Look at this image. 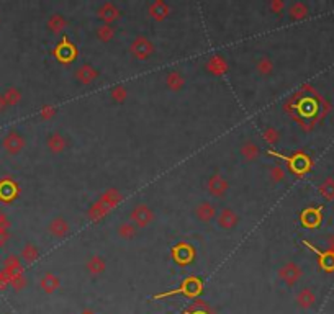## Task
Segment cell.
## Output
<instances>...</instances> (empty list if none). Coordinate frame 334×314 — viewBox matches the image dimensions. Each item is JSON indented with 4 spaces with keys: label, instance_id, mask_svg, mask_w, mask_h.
<instances>
[{
    "label": "cell",
    "instance_id": "6da1fadb",
    "mask_svg": "<svg viewBox=\"0 0 334 314\" xmlns=\"http://www.w3.org/2000/svg\"><path fill=\"white\" fill-rule=\"evenodd\" d=\"M128 51L136 61H147L149 57L154 56L156 46L149 38H146V36H136V38L130 43Z\"/></svg>",
    "mask_w": 334,
    "mask_h": 314
},
{
    "label": "cell",
    "instance_id": "7a4b0ae2",
    "mask_svg": "<svg viewBox=\"0 0 334 314\" xmlns=\"http://www.w3.org/2000/svg\"><path fill=\"white\" fill-rule=\"evenodd\" d=\"M205 190L210 196H213V198L221 200V198H225L229 192V182L223 173L213 172L210 177L205 180Z\"/></svg>",
    "mask_w": 334,
    "mask_h": 314
},
{
    "label": "cell",
    "instance_id": "3957f363",
    "mask_svg": "<svg viewBox=\"0 0 334 314\" xmlns=\"http://www.w3.org/2000/svg\"><path fill=\"white\" fill-rule=\"evenodd\" d=\"M130 221L135 224L138 229H144L154 221V211L149 204L136 203L130 211Z\"/></svg>",
    "mask_w": 334,
    "mask_h": 314
},
{
    "label": "cell",
    "instance_id": "277c9868",
    "mask_svg": "<svg viewBox=\"0 0 334 314\" xmlns=\"http://www.w3.org/2000/svg\"><path fill=\"white\" fill-rule=\"evenodd\" d=\"M277 275L282 283H285L288 288H293L295 285L301 280L303 270L298 264H295V262H285L284 265H280Z\"/></svg>",
    "mask_w": 334,
    "mask_h": 314
},
{
    "label": "cell",
    "instance_id": "5b68a950",
    "mask_svg": "<svg viewBox=\"0 0 334 314\" xmlns=\"http://www.w3.org/2000/svg\"><path fill=\"white\" fill-rule=\"evenodd\" d=\"M239 223H241V216L237 215L236 210L229 208V206L218 210L217 218H215V224L223 231H233L234 228H237V224Z\"/></svg>",
    "mask_w": 334,
    "mask_h": 314
},
{
    "label": "cell",
    "instance_id": "8992f818",
    "mask_svg": "<svg viewBox=\"0 0 334 314\" xmlns=\"http://www.w3.org/2000/svg\"><path fill=\"white\" fill-rule=\"evenodd\" d=\"M95 15L100 20V23H107V25H115L118 20L122 18V10L113 2H103L97 7L95 10Z\"/></svg>",
    "mask_w": 334,
    "mask_h": 314
},
{
    "label": "cell",
    "instance_id": "52a82bcc",
    "mask_svg": "<svg viewBox=\"0 0 334 314\" xmlns=\"http://www.w3.org/2000/svg\"><path fill=\"white\" fill-rule=\"evenodd\" d=\"M217 213H218V208L217 204L208 201V200H202L195 204L194 208V215L197 218L198 223L202 224H210L215 221V218H217Z\"/></svg>",
    "mask_w": 334,
    "mask_h": 314
},
{
    "label": "cell",
    "instance_id": "ba28073f",
    "mask_svg": "<svg viewBox=\"0 0 334 314\" xmlns=\"http://www.w3.org/2000/svg\"><path fill=\"white\" fill-rule=\"evenodd\" d=\"M44 144H46V149L51 152V154L54 156H59L63 154V152L69 148V141L68 137H66L61 131H51V133L46 136V141H44Z\"/></svg>",
    "mask_w": 334,
    "mask_h": 314
},
{
    "label": "cell",
    "instance_id": "9c48e42d",
    "mask_svg": "<svg viewBox=\"0 0 334 314\" xmlns=\"http://www.w3.org/2000/svg\"><path fill=\"white\" fill-rule=\"evenodd\" d=\"M99 77H100L99 71L88 62L80 64L79 67L76 69V72H74V79H76L80 85H85V87L95 84L99 80Z\"/></svg>",
    "mask_w": 334,
    "mask_h": 314
},
{
    "label": "cell",
    "instance_id": "30bf717a",
    "mask_svg": "<svg viewBox=\"0 0 334 314\" xmlns=\"http://www.w3.org/2000/svg\"><path fill=\"white\" fill-rule=\"evenodd\" d=\"M48 232L54 239H66L71 234V223L64 216L57 215L48 223Z\"/></svg>",
    "mask_w": 334,
    "mask_h": 314
},
{
    "label": "cell",
    "instance_id": "8fae6325",
    "mask_svg": "<svg viewBox=\"0 0 334 314\" xmlns=\"http://www.w3.org/2000/svg\"><path fill=\"white\" fill-rule=\"evenodd\" d=\"M2 146H4V149H5L7 154L17 156V154H20V152L25 149L26 141H25V137L21 136L20 133H17V131H10V133L4 137Z\"/></svg>",
    "mask_w": 334,
    "mask_h": 314
},
{
    "label": "cell",
    "instance_id": "7c38bea8",
    "mask_svg": "<svg viewBox=\"0 0 334 314\" xmlns=\"http://www.w3.org/2000/svg\"><path fill=\"white\" fill-rule=\"evenodd\" d=\"M239 157L242 162L252 164L261 157V146H259L254 139H244L239 144Z\"/></svg>",
    "mask_w": 334,
    "mask_h": 314
},
{
    "label": "cell",
    "instance_id": "4fadbf2b",
    "mask_svg": "<svg viewBox=\"0 0 334 314\" xmlns=\"http://www.w3.org/2000/svg\"><path fill=\"white\" fill-rule=\"evenodd\" d=\"M85 270L87 273L94 276V278H97V276L103 275L107 272V260L105 257H102L100 254H92L88 255L87 260H85Z\"/></svg>",
    "mask_w": 334,
    "mask_h": 314
},
{
    "label": "cell",
    "instance_id": "5bb4252c",
    "mask_svg": "<svg viewBox=\"0 0 334 314\" xmlns=\"http://www.w3.org/2000/svg\"><path fill=\"white\" fill-rule=\"evenodd\" d=\"M185 84H187V80H185V77H184V74L180 71L172 69V71L166 72L164 85H166L167 90H170L172 93H179L185 89Z\"/></svg>",
    "mask_w": 334,
    "mask_h": 314
},
{
    "label": "cell",
    "instance_id": "9a60e30c",
    "mask_svg": "<svg viewBox=\"0 0 334 314\" xmlns=\"http://www.w3.org/2000/svg\"><path fill=\"white\" fill-rule=\"evenodd\" d=\"M147 17L154 21H164L170 15V7L164 2V0H154L146 9Z\"/></svg>",
    "mask_w": 334,
    "mask_h": 314
},
{
    "label": "cell",
    "instance_id": "2e32d148",
    "mask_svg": "<svg viewBox=\"0 0 334 314\" xmlns=\"http://www.w3.org/2000/svg\"><path fill=\"white\" fill-rule=\"evenodd\" d=\"M254 71H256V74H257L259 77L267 79V77H270L274 72H276V62L272 61L270 56L262 54V56H259L257 59H256V62H254Z\"/></svg>",
    "mask_w": 334,
    "mask_h": 314
},
{
    "label": "cell",
    "instance_id": "e0dca14e",
    "mask_svg": "<svg viewBox=\"0 0 334 314\" xmlns=\"http://www.w3.org/2000/svg\"><path fill=\"white\" fill-rule=\"evenodd\" d=\"M138 232H139V229L136 228L135 224H133L130 220H126V221H120L116 224V228H115V234H116V237L118 239H122V240H133V239H136V236H138Z\"/></svg>",
    "mask_w": 334,
    "mask_h": 314
},
{
    "label": "cell",
    "instance_id": "ac0fdd59",
    "mask_svg": "<svg viewBox=\"0 0 334 314\" xmlns=\"http://www.w3.org/2000/svg\"><path fill=\"white\" fill-rule=\"evenodd\" d=\"M40 288L46 295H53L61 288V280H59V276L54 275L53 272H46V273H43V276L40 278Z\"/></svg>",
    "mask_w": 334,
    "mask_h": 314
},
{
    "label": "cell",
    "instance_id": "d6986e66",
    "mask_svg": "<svg viewBox=\"0 0 334 314\" xmlns=\"http://www.w3.org/2000/svg\"><path fill=\"white\" fill-rule=\"evenodd\" d=\"M66 28H68V18L61 13H53L48 20H46V30L51 33V34H61Z\"/></svg>",
    "mask_w": 334,
    "mask_h": 314
},
{
    "label": "cell",
    "instance_id": "ffe728a7",
    "mask_svg": "<svg viewBox=\"0 0 334 314\" xmlns=\"http://www.w3.org/2000/svg\"><path fill=\"white\" fill-rule=\"evenodd\" d=\"M287 15L290 20L293 21H298V20H303L310 15V7L305 4V2H292L287 5Z\"/></svg>",
    "mask_w": 334,
    "mask_h": 314
},
{
    "label": "cell",
    "instance_id": "44dd1931",
    "mask_svg": "<svg viewBox=\"0 0 334 314\" xmlns=\"http://www.w3.org/2000/svg\"><path fill=\"white\" fill-rule=\"evenodd\" d=\"M267 177H269L270 184H274V185L284 184V182L288 179L287 167L280 165V164H272V165H269V167H267Z\"/></svg>",
    "mask_w": 334,
    "mask_h": 314
},
{
    "label": "cell",
    "instance_id": "7402d4cb",
    "mask_svg": "<svg viewBox=\"0 0 334 314\" xmlns=\"http://www.w3.org/2000/svg\"><path fill=\"white\" fill-rule=\"evenodd\" d=\"M295 301L301 309H310V308H313L316 303V295L311 288H301L298 293H296Z\"/></svg>",
    "mask_w": 334,
    "mask_h": 314
},
{
    "label": "cell",
    "instance_id": "603a6c76",
    "mask_svg": "<svg viewBox=\"0 0 334 314\" xmlns=\"http://www.w3.org/2000/svg\"><path fill=\"white\" fill-rule=\"evenodd\" d=\"M23 273V268H21V262L20 259H17L15 255H10V257H7L5 260V270H4V275L7 280H12L15 276H18Z\"/></svg>",
    "mask_w": 334,
    "mask_h": 314
},
{
    "label": "cell",
    "instance_id": "cb8c5ba5",
    "mask_svg": "<svg viewBox=\"0 0 334 314\" xmlns=\"http://www.w3.org/2000/svg\"><path fill=\"white\" fill-rule=\"evenodd\" d=\"M116 36V26L115 25H107V23H100L95 28V38L100 43H111Z\"/></svg>",
    "mask_w": 334,
    "mask_h": 314
},
{
    "label": "cell",
    "instance_id": "d4e9b609",
    "mask_svg": "<svg viewBox=\"0 0 334 314\" xmlns=\"http://www.w3.org/2000/svg\"><path fill=\"white\" fill-rule=\"evenodd\" d=\"M110 208L107 206L105 203H102L100 200H97V201H94L90 206H88V210H87V218L90 221H99V220H102V218H105L108 213H110Z\"/></svg>",
    "mask_w": 334,
    "mask_h": 314
},
{
    "label": "cell",
    "instance_id": "484cf974",
    "mask_svg": "<svg viewBox=\"0 0 334 314\" xmlns=\"http://www.w3.org/2000/svg\"><path fill=\"white\" fill-rule=\"evenodd\" d=\"M102 203H105L110 210H113L116 204H120L123 201V193L116 188H108L107 192H103L99 198Z\"/></svg>",
    "mask_w": 334,
    "mask_h": 314
},
{
    "label": "cell",
    "instance_id": "4316f807",
    "mask_svg": "<svg viewBox=\"0 0 334 314\" xmlns=\"http://www.w3.org/2000/svg\"><path fill=\"white\" fill-rule=\"evenodd\" d=\"M40 257V249L38 246H35L32 242H26L23 247H21V252H20V260L25 262V264H33Z\"/></svg>",
    "mask_w": 334,
    "mask_h": 314
},
{
    "label": "cell",
    "instance_id": "83f0119b",
    "mask_svg": "<svg viewBox=\"0 0 334 314\" xmlns=\"http://www.w3.org/2000/svg\"><path fill=\"white\" fill-rule=\"evenodd\" d=\"M2 95L5 98L7 107H17L21 101V98H23V95H21V92L17 89V87H7Z\"/></svg>",
    "mask_w": 334,
    "mask_h": 314
},
{
    "label": "cell",
    "instance_id": "f1b7e54d",
    "mask_svg": "<svg viewBox=\"0 0 334 314\" xmlns=\"http://www.w3.org/2000/svg\"><path fill=\"white\" fill-rule=\"evenodd\" d=\"M110 98L115 101V103H125L126 98H128V87L125 84H116L111 87L110 90Z\"/></svg>",
    "mask_w": 334,
    "mask_h": 314
},
{
    "label": "cell",
    "instance_id": "f546056e",
    "mask_svg": "<svg viewBox=\"0 0 334 314\" xmlns=\"http://www.w3.org/2000/svg\"><path fill=\"white\" fill-rule=\"evenodd\" d=\"M307 246H310L308 242H305ZM311 247V246H310ZM318 255H320V259H321V268L323 270H326V272H334V252H329V251H326V252H320L318 249H315V247H311Z\"/></svg>",
    "mask_w": 334,
    "mask_h": 314
},
{
    "label": "cell",
    "instance_id": "4dcf8cb0",
    "mask_svg": "<svg viewBox=\"0 0 334 314\" xmlns=\"http://www.w3.org/2000/svg\"><path fill=\"white\" fill-rule=\"evenodd\" d=\"M301 220H303V224L308 226V228H315V226H318L321 221L320 211L318 210H307L305 213H303Z\"/></svg>",
    "mask_w": 334,
    "mask_h": 314
},
{
    "label": "cell",
    "instance_id": "1f68e13d",
    "mask_svg": "<svg viewBox=\"0 0 334 314\" xmlns=\"http://www.w3.org/2000/svg\"><path fill=\"white\" fill-rule=\"evenodd\" d=\"M320 193L324 196L326 200H334V179L328 177L324 179L320 184Z\"/></svg>",
    "mask_w": 334,
    "mask_h": 314
},
{
    "label": "cell",
    "instance_id": "d6a6232c",
    "mask_svg": "<svg viewBox=\"0 0 334 314\" xmlns=\"http://www.w3.org/2000/svg\"><path fill=\"white\" fill-rule=\"evenodd\" d=\"M262 137H264V141H265L267 144L277 146L279 141H280V133H279V129L272 128V126H267V128L262 131Z\"/></svg>",
    "mask_w": 334,
    "mask_h": 314
},
{
    "label": "cell",
    "instance_id": "836d02e7",
    "mask_svg": "<svg viewBox=\"0 0 334 314\" xmlns=\"http://www.w3.org/2000/svg\"><path fill=\"white\" fill-rule=\"evenodd\" d=\"M267 7H269V10L272 13H276V15H282V13L287 10V4L284 0H270V2L267 4Z\"/></svg>",
    "mask_w": 334,
    "mask_h": 314
},
{
    "label": "cell",
    "instance_id": "e575fe53",
    "mask_svg": "<svg viewBox=\"0 0 334 314\" xmlns=\"http://www.w3.org/2000/svg\"><path fill=\"white\" fill-rule=\"evenodd\" d=\"M57 115V108L54 105H44L41 110H40V118L41 120H53L54 116Z\"/></svg>",
    "mask_w": 334,
    "mask_h": 314
},
{
    "label": "cell",
    "instance_id": "d590c367",
    "mask_svg": "<svg viewBox=\"0 0 334 314\" xmlns=\"http://www.w3.org/2000/svg\"><path fill=\"white\" fill-rule=\"evenodd\" d=\"M9 283L12 285V288H13L15 291L23 290V288L26 287V278H25V273H21V275H18V276H15V278H12Z\"/></svg>",
    "mask_w": 334,
    "mask_h": 314
},
{
    "label": "cell",
    "instance_id": "8d00e7d4",
    "mask_svg": "<svg viewBox=\"0 0 334 314\" xmlns=\"http://www.w3.org/2000/svg\"><path fill=\"white\" fill-rule=\"evenodd\" d=\"M326 247H328L329 252H334V234H329L326 237Z\"/></svg>",
    "mask_w": 334,
    "mask_h": 314
},
{
    "label": "cell",
    "instance_id": "74e56055",
    "mask_svg": "<svg viewBox=\"0 0 334 314\" xmlns=\"http://www.w3.org/2000/svg\"><path fill=\"white\" fill-rule=\"evenodd\" d=\"M9 232H7V229H0V247H2L7 240H9Z\"/></svg>",
    "mask_w": 334,
    "mask_h": 314
},
{
    "label": "cell",
    "instance_id": "f35d334b",
    "mask_svg": "<svg viewBox=\"0 0 334 314\" xmlns=\"http://www.w3.org/2000/svg\"><path fill=\"white\" fill-rule=\"evenodd\" d=\"M0 229H7V218L2 211H0Z\"/></svg>",
    "mask_w": 334,
    "mask_h": 314
},
{
    "label": "cell",
    "instance_id": "ab89813d",
    "mask_svg": "<svg viewBox=\"0 0 334 314\" xmlns=\"http://www.w3.org/2000/svg\"><path fill=\"white\" fill-rule=\"evenodd\" d=\"M5 108H7V103H5V98H4V95L0 93V113H4L5 112Z\"/></svg>",
    "mask_w": 334,
    "mask_h": 314
}]
</instances>
